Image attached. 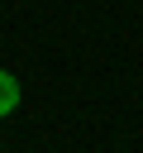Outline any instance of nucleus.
I'll list each match as a JSON object with an SVG mask.
<instances>
[{
  "mask_svg": "<svg viewBox=\"0 0 143 153\" xmlns=\"http://www.w3.org/2000/svg\"><path fill=\"white\" fill-rule=\"evenodd\" d=\"M14 110H19V81H14L10 72H0V120L14 115Z\"/></svg>",
  "mask_w": 143,
  "mask_h": 153,
  "instance_id": "nucleus-1",
  "label": "nucleus"
}]
</instances>
